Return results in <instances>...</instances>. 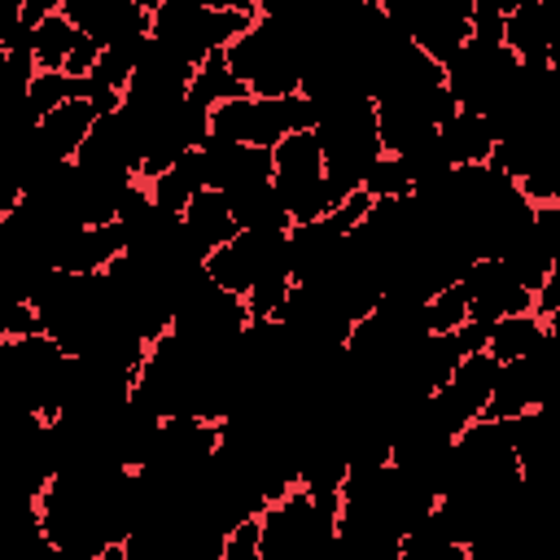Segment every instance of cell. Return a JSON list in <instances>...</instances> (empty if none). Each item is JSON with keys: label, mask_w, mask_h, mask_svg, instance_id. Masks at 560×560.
<instances>
[{"label": "cell", "mask_w": 560, "mask_h": 560, "mask_svg": "<svg viewBox=\"0 0 560 560\" xmlns=\"http://www.w3.org/2000/svg\"><path fill=\"white\" fill-rule=\"evenodd\" d=\"M494 381H499V359H494L490 350H477V354H464V359L455 363L451 381H446L438 394H429V407H433V416L446 424L451 438H459L472 420L486 416L490 394H494Z\"/></svg>", "instance_id": "obj_1"}, {"label": "cell", "mask_w": 560, "mask_h": 560, "mask_svg": "<svg viewBox=\"0 0 560 560\" xmlns=\"http://www.w3.org/2000/svg\"><path fill=\"white\" fill-rule=\"evenodd\" d=\"M459 280L468 284L472 319H481V324H494L503 315L534 311V289H525L503 258H477Z\"/></svg>", "instance_id": "obj_2"}, {"label": "cell", "mask_w": 560, "mask_h": 560, "mask_svg": "<svg viewBox=\"0 0 560 560\" xmlns=\"http://www.w3.org/2000/svg\"><path fill=\"white\" fill-rule=\"evenodd\" d=\"M179 223H184V232H188V241H192V249H197L201 258H210L219 245H228V241L241 232V223H236V214H232V201H228V192H219V188H201V192L188 201V210L179 214Z\"/></svg>", "instance_id": "obj_3"}, {"label": "cell", "mask_w": 560, "mask_h": 560, "mask_svg": "<svg viewBox=\"0 0 560 560\" xmlns=\"http://www.w3.org/2000/svg\"><path fill=\"white\" fill-rule=\"evenodd\" d=\"M96 118H101V109L88 96H74L66 105H57L52 114H44L39 127H35V136H39V144L57 162H74L79 149H83V140H88V131L96 127Z\"/></svg>", "instance_id": "obj_4"}, {"label": "cell", "mask_w": 560, "mask_h": 560, "mask_svg": "<svg viewBox=\"0 0 560 560\" xmlns=\"http://www.w3.org/2000/svg\"><path fill=\"white\" fill-rule=\"evenodd\" d=\"M438 140L451 158V166H468V162H490L494 158V144H499V127L490 114H477V109H459L455 118H446L438 127Z\"/></svg>", "instance_id": "obj_5"}, {"label": "cell", "mask_w": 560, "mask_h": 560, "mask_svg": "<svg viewBox=\"0 0 560 560\" xmlns=\"http://www.w3.org/2000/svg\"><path fill=\"white\" fill-rule=\"evenodd\" d=\"M503 44L516 52L521 66H547L551 61V26H547L542 0H525V4H516L508 13Z\"/></svg>", "instance_id": "obj_6"}, {"label": "cell", "mask_w": 560, "mask_h": 560, "mask_svg": "<svg viewBox=\"0 0 560 560\" xmlns=\"http://www.w3.org/2000/svg\"><path fill=\"white\" fill-rule=\"evenodd\" d=\"M547 341V319L538 311H521V315H503L490 324V354L499 363L525 359L529 350H538Z\"/></svg>", "instance_id": "obj_7"}, {"label": "cell", "mask_w": 560, "mask_h": 560, "mask_svg": "<svg viewBox=\"0 0 560 560\" xmlns=\"http://www.w3.org/2000/svg\"><path fill=\"white\" fill-rule=\"evenodd\" d=\"M245 92H249V83L232 74L228 48H214V52L192 70V83H188V101L201 105V109H214V105H223V101H232V96H245Z\"/></svg>", "instance_id": "obj_8"}, {"label": "cell", "mask_w": 560, "mask_h": 560, "mask_svg": "<svg viewBox=\"0 0 560 560\" xmlns=\"http://www.w3.org/2000/svg\"><path fill=\"white\" fill-rule=\"evenodd\" d=\"M83 35L88 31H79L61 9L48 13V18H39L35 22V61H39V70H66V57H70V48Z\"/></svg>", "instance_id": "obj_9"}, {"label": "cell", "mask_w": 560, "mask_h": 560, "mask_svg": "<svg viewBox=\"0 0 560 560\" xmlns=\"http://www.w3.org/2000/svg\"><path fill=\"white\" fill-rule=\"evenodd\" d=\"M74 96H88V74L79 79L70 70H35V79L26 88V109L35 118H44V114H52L57 105H66Z\"/></svg>", "instance_id": "obj_10"}, {"label": "cell", "mask_w": 560, "mask_h": 560, "mask_svg": "<svg viewBox=\"0 0 560 560\" xmlns=\"http://www.w3.org/2000/svg\"><path fill=\"white\" fill-rule=\"evenodd\" d=\"M424 332H455L468 315H472V302H468V284L464 280H451L442 284L438 293L424 298Z\"/></svg>", "instance_id": "obj_11"}, {"label": "cell", "mask_w": 560, "mask_h": 560, "mask_svg": "<svg viewBox=\"0 0 560 560\" xmlns=\"http://www.w3.org/2000/svg\"><path fill=\"white\" fill-rule=\"evenodd\" d=\"M363 188H368L372 197H411V192H416V179H411V171H407V162H402L398 153H381V158L368 166Z\"/></svg>", "instance_id": "obj_12"}, {"label": "cell", "mask_w": 560, "mask_h": 560, "mask_svg": "<svg viewBox=\"0 0 560 560\" xmlns=\"http://www.w3.org/2000/svg\"><path fill=\"white\" fill-rule=\"evenodd\" d=\"M219 560H262V512L258 516H245V521H236L228 529Z\"/></svg>", "instance_id": "obj_13"}, {"label": "cell", "mask_w": 560, "mask_h": 560, "mask_svg": "<svg viewBox=\"0 0 560 560\" xmlns=\"http://www.w3.org/2000/svg\"><path fill=\"white\" fill-rule=\"evenodd\" d=\"M486 4H494L499 13H512V9H516V4H525V0H486Z\"/></svg>", "instance_id": "obj_14"}]
</instances>
